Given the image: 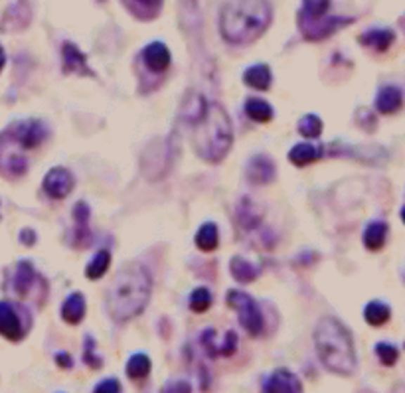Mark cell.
Instances as JSON below:
<instances>
[{
  "label": "cell",
  "mask_w": 405,
  "mask_h": 393,
  "mask_svg": "<svg viewBox=\"0 0 405 393\" xmlns=\"http://www.w3.org/2000/svg\"><path fill=\"white\" fill-rule=\"evenodd\" d=\"M30 326H24L18 309L12 302H0V336L6 340L20 342Z\"/></svg>",
  "instance_id": "ba28073f"
},
{
  "label": "cell",
  "mask_w": 405,
  "mask_h": 393,
  "mask_svg": "<svg viewBox=\"0 0 405 393\" xmlns=\"http://www.w3.org/2000/svg\"><path fill=\"white\" fill-rule=\"evenodd\" d=\"M4 63H6V56H4V50L0 48V72H2V67H4Z\"/></svg>",
  "instance_id": "f35d334b"
},
{
  "label": "cell",
  "mask_w": 405,
  "mask_h": 393,
  "mask_svg": "<svg viewBox=\"0 0 405 393\" xmlns=\"http://www.w3.org/2000/svg\"><path fill=\"white\" fill-rule=\"evenodd\" d=\"M360 41H362V46H368L375 52H385L395 41V32L387 30V28H374V30L362 34Z\"/></svg>",
  "instance_id": "ac0fdd59"
},
{
  "label": "cell",
  "mask_w": 405,
  "mask_h": 393,
  "mask_svg": "<svg viewBox=\"0 0 405 393\" xmlns=\"http://www.w3.org/2000/svg\"><path fill=\"white\" fill-rule=\"evenodd\" d=\"M387 238V224L385 221H372L364 231V245L370 251H380L384 247Z\"/></svg>",
  "instance_id": "7402d4cb"
},
{
  "label": "cell",
  "mask_w": 405,
  "mask_h": 393,
  "mask_svg": "<svg viewBox=\"0 0 405 393\" xmlns=\"http://www.w3.org/2000/svg\"><path fill=\"white\" fill-rule=\"evenodd\" d=\"M245 113L250 119H253L255 123H269L273 119V107L263 99L251 97L245 101Z\"/></svg>",
  "instance_id": "cb8c5ba5"
},
{
  "label": "cell",
  "mask_w": 405,
  "mask_h": 393,
  "mask_svg": "<svg viewBox=\"0 0 405 393\" xmlns=\"http://www.w3.org/2000/svg\"><path fill=\"white\" fill-rule=\"evenodd\" d=\"M229 271L233 275V279L239 283H253L259 277V267H255L253 263L245 261L243 257H233L229 263Z\"/></svg>",
  "instance_id": "603a6c76"
},
{
  "label": "cell",
  "mask_w": 405,
  "mask_h": 393,
  "mask_svg": "<svg viewBox=\"0 0 405 393\" xmlns=\"http://www.w3.org/2000/svg\"><path fill=\"white\" fill-rule=\"evenodd\" d=\"M261 393H302L301 380L287 368H279L263 383Z\"/></svg>",
  "instance_id": "8fae6325"
},
{
  "label": "cell",
  "mask_w": 405,
  "mask_h": 393,
  "mask_svg": "<svg viewBox=\"0 0 405 393\" xmlns=\"http://www.w3.org/2000/svg\"><path fill=\"white\" fill-rule=\"evenodd\" d=\"M153 277L145 265L129 263L115 275L107 290V309L115 321L125 322L145 311L150 300Z\"/></svg>",
  "instance_id": "6da1fadb"
},
{
  "label": "cell",
  "mask_w": 405,
  "mask_h": 393,
  "mask_svg": "<svg viewBox=\"0 0 405 393\" xmlns=\"http://www.w3.org/2000/svg\"><path fill=\"white\" fill-rule=\"evenodd\" d=\"M390 316H392V311H390V307L384 304V302H380V300H374V302H370L366 309H364V318L366 322L370 324V326H384L385 322L390 321Z\"/></svg>",
  "instance_id": "d4e9b609"
},
{
  "label": "cell",
  "mask_w": 405,
  "mask_h": 393,
  "mask_svg": "<svg viewBox=\"0 0 405 393\" xmlns=\"http://www.w3.org/2000/svg\"><path fill=\"white\" fill-rule=\"evenodd\" d=\"M202 346L212 358H229L238 350V334L233 330L219 332L208 328L202 334Z\"/></svg>",
  "instance_id": "8992f818"
},
{
  "label": "cell",
  "mask_w": 405,
  "mask_h": 393,
  "mask_svg": "<svg viewBox=\"0 0 405 393\" xmlns=\"http://www.w3.org/2000/svg\"><path fill=\"white\" fill-rule=\"evenodd\" d=\"M299 133H301L304 138H319L322 133V121L321 117L316 115H304L299 124H297Z\"/></svg>",
  "instance_id": "f546056e"
},
{
  "label": "cell",
  "mask_w": 405,
  "mask_h": 393,
  "mask_svg": "<svg viewBox=\"0 0 405 393\" xmlns=\"http://www.w3.org/2000/svg\"><path fill=\"white\" fill-rule=\"evenodd\" d=\"M94 393H121V383L115 378H107V380L95 385Z\"/></svg>",
  "instance_id": "836d02e7"
},
{
  "label": "cell",
  "mask_w": 405,
  "mask_h": 393,
  "mask_svg": "<svg viewBox=\"0 0 405 393\" xmlns=\"http://www.w3.org/2000/svg\"><path fill=\"white\" fill-rule=\"evenodd\" d=\"M8 133L14 136V141L22 146V148H26V150H30V148H36V146H40L48 138V127L42 123V121H18V123H14L8 127Z\"/></svg>",
  "instance_id": "52a82bcc"
},
{
  "label": "cell",
  "mask_w": 405,
  "mask_h": 393,
  "mask_svg": "<svg viewBox=\"0 0 405 393\" xmlns=\"http://www.w3.org/2000/svg\"><path fill=\"white\" fill-rule=\"evenodd\" d=\"M401 219H404V224H405V207L401 210Z\"/></svg>",
  "instance_id": "ab89813d"
},
{
  "label": "cell",
  "mask_w": 405,
  "mask_h": 393,
  "mask_svg": "<svg viewBox=\"0 0 405 393\" xmlns=\"http://www.w3.org/2000/svg\"><path fill=\"white\" fill-rule=\"evenodd\" d=\"M56 362L60 368H72V358L68 356V354H58L56 356Z\"/></svg>",
  "instance_id": "8d00e7d4"
},
{
  "label": "cell",
  "mask_w": 405,
  "mask_h": 393,
  "mask_svg": "<svg viewBox=\"0 0 405 393\" xmlns=\"http://www.w3.org/2000/svg\"><path fill=\"white\" fill-rule=\"evenodd\" d=\"M314 346L321 363L336 375H352L356 372V350L350 330L342 322L326 316L316 324Z\"/></svg>",
  "instance_id": "3957f363"
},
{
  "label": "cell",
  "mask_w": 405,
  "mask_h": 393,
  "mask_svg": "<svg viewBox=\"0 0 405 393\" xmlns=\"http://www.w3.org/2000/svg\"><path fill=\"white\" fill-rule=\"evenodd\" d=\"M141 58L150 72L165 73L170 67V52L162 41H150L143 50Z\"/></svg>",
  "instance_id": "4fadbf2b"
},
{
  "label": "cell",
  "mask_w": 405,
  "mask_h": 393,
  "mask_svg": "<svg viewBox=\"0 0 405 393\" xmlns=\"http://www.w3.org/2000/svg\"><path fill=\"white\" fill-rule=\"evenodd\" d=\"M20 239L24 241V243H34V239L36 238H34V233H32L30 229H26V231L20 236Z\"/></svg>",
  "instance_id": "74e56055"
},
{
  "label": "cell",
  "mask_w": 405,
  "mask_h": 393,
  "mask_svg": "<svg viewBox=\"0 0 405 393\" xmlns=\"http://www.w3.org/2000/svg\"><path fill=\"white\" fill-rule=\"evenodd\" d=\"M321 148L319 146L311 145V143H301V145L292 146L291 153H289V160H291L292 165L299 166H309L312 162H316L319 158H321Z\"/></svg>",
  "instance_id": "44dd1931"
},
{
  "label": "cell",
  "mask_w": 405,
  "mask_h": 393,
  "mask_svg": "<svg viewBox=\"0 0 405 393\" xmlns=\"http://www.w3.org/2000/svg\"><path fill=\"white\" fill-rule=\"evenodd\" d=\"M40 279L36 275V271L32 267L30 261H20L16 267V275H14V290L18 297H28V292L34 287V283Z\"/></svg>",
  "instance_id": "e0dca14e"
},
{
  "label": "cell",
  "mask_w": 405,
  "mask_h": 393,
  "mask_svg": "<svg viewBox=\"0 0 405 393\" xmlns=\"http://www.w3.org/2000/svg\"><path fill=\"white\" fill-rule=\"evenodd\" d=\"M73 176L70 170L65 168H52L46 176H44V192L52 200H63L72 192Z\"/></svg>",
  "instance_id": "30bf717a"
},
{
  "label": "cell",
  "mask_w": 405,
  "mask_h": 393,
  "mask_svg": "<svg viewBox=\"0 0 405 393\" xmlns=\"http://www.w3.org/2000/svg\"><path fill=\"white\" fill-rule=\"evenodd\" d=\"M354 22L352 18H342V16H334V18H328V20H299V26H301L302 36L307 40L312 41H321L328 36H333L334 32L340 30L342 26Z\"/></svg>",
  "instance_id": "9c48e42d"
},
{
  "label": "cell",
  "mask_w": 405,
  "mask_h": 393,
  "mask_svg": "<svg viewBox=\"0 0 405 393\" xmlns=\"http://www.w3.org/2000/svg\"><path fill=\"white\" fill-rule=\"evenodd\" d=\"M150 358L146 354H135L131 356V360L127 362V375L131 380H145L146 375L150 373Z\"/></svg>",
  "instance_id": "484cf974"
},
{
  "label": "cell",
  "mask_w": 405,
  "mask_h": 393,
  "mask_svg": "<svg viewBox=\"0 0 405 393\" xmlns=\"http://www.w3.org/2000/svg\"><path fill=\"white\" fill-rule=\"evenodd\" d=\"M401 103H404V95L394 85L382 87L378 97H375V109L384 115L397 113L401 109Z\"/></svg>",
  "instance_id": "9a60e30c"
},
{
  "label": "cell",
  "mask_w": 405,
  "mask_h": 393,
  "mask_svg": "<svg viewBox=\"0 0 405 393\" xmlns=\"http://www.w3.org/2000/svg\"><path fill=\"white\" fill-rule=\"evenodd\" d=\"M212 307V295L206 287H200L190 295V309L198 314L206 312Z\"/></svg>",
  "instance_id": "4dcf8cb0"
},
{
  "label": "cell",
  "mask_w": 405,
  "mask_h": 393,
  "mask_svg": "<svg viewBox=\"0 0 405 393\" xmlns=\"http://www.w3.org/2000/svg\"><path fill=\"white\" fill-rule=\"evenodd\" d=\"M160 393H192V387L186 380H176V382L167 383Z\"/></svg>",
  "instance_id": "e575fe53"
},
{
  "label": "cell",
  "mask_w": 405,
  "mask_h": 393,
  "mask_svg": "<svg viewBox=\"0 0 405 393\" xmlns=\"http://www.w3.org/2000/svg\"><path fill=\"white\" fill-rule=\"evenodd\" d=\"M94 348H95L94 340H91V338L87 336V340H85V354H84L85 358H84V360H85V363L89 366V368H94V370H99V368L103 366V360L95 356Z\"/></svg>",
  "instance_id": "d6a6232c"
},
{
  "label": "cell",
  "mask_w": 405,
  "mask_h": 393,
  "mask_svg": "<svg viewBox=\"0 0 405 393\" xmlns=\"http://www.w3.org/2000/svg\"><path fill=\"white\" fill-rule=\"evenodd\" d=\"M218 228H216V224H204L202 228L198 229L196 233V245L198 249H202V251H214V249L218 247Z\"/></svg>",
  "instance_id": "4316f807"
},
{
  "label": "cell",
  "mask_w": 405,
  "mask_h": 393,
  "mask_svg": "<svg viewBox=\"0 0 405 393\" xmlns=\"http://www.w3.org/2000/svg\"><path fill=\"white\" fill-rule=\"evenodd\" d=\"M269 22L267 0H229L221 11L219 30L229 44H250L267 30Z\"/></svg>",
  "instance_id": "7a4b0ae2"
},
{
  "label": "cell",
  "mask_w": 405,
  "mask_h": 393,
  "mask_svg": "<svg viewBox=\"0 0 405 393\" xmlns=\"http://www.w3.org/2000/svg\"><path fill=\"white\" fill-rule=\"evenodd\" d=\"M85 316V299L82 292L70 295L62 307V318L68 324H79Z\"/></svg>",
  "instance_id": "ffe728a7"
},
{
  "label": "cell",
  "mask_w": 405,
  "mask_h": 393,
  "mask_svg": "<svg viewBox=\"0 0 405 393\" xmlns=\"http://www.w3.org/2000/svg\"><path fill=\"white\" fill-rule=\"evenodd\" d=\"M245 178L251 184L261 186V184H269L275 180V165L269 156L255 155L248 162V170H245Z\"/></svg>",
  "instance_id": "7c38bea8"
},
{
  "label": "cell",
  "mask_w": 405,
  "mask_h": 393,
  "mask_svg": "<svg viewBox=\"0 0 405 393\" xmlns=\"http://www.w3.org/2000/svg\"><path fill=\"white\" fill-rule=\"evenodd\" d=\"M228 304L233 311H238L239 322L245 328V332L250 336H259L263 332V314H261L257 302L243 290H229Z\"/></svg>",
  "instance_id": "5b68a950"
},
{
  "label": "cell",
  "mask_w": 405,
  "mask_h": 393,
  "mask_svg": "<svg viewBox=\"0 0 405 393\" xmlns=\"http://www.w3.org/2000/svg\"><path fill=\"white\" fill-rule=\"evenodd\" d=\"M271 67L265 63H257L250 70H245L243 73V82L245 85H250L251 89H257V91H267L271 87Z\"/></svg>",
  "instance_id": "d6986e66"
},
{
  "label": "cell",
  "mask_w": 405,
  "mask_h": 393,
  "mask_svg": "<svg viewBox=\"0 0 405 393\" xmlns=\"http://www.w3.org/2000/svg\"><path fill=\"white\" fill-rule=\"evenodd\" d=\"M330 6V0H302L299 20H321Z\"/></svg>",
  "instance_id": "83f0119b"
},
{
  "label": "cell",
  "mask_w": 405,
  "mask_h": 393,
  "mask_svg": "<svg viewBox=\"0 0 405 393\" xmlns=\"http://www.w3.org/2000/svg\"><path fill=\"white\" fill-rule=\"evenodd\" d=\"M73 219H75V239L73 243L79 249H85V245L89 243L91 233H89V207L85 202H79L77 206L73 207Z\"/></svg>",
  "instance_id": "2e32d148"
},
{
  "label": "cell",
  "mask_w": 405,
  "mask_h": 393,
  "mask_svg": "<svg viewBox=\"0 0 405 393\" xmlns=\"http://www.w3.org/2000/svg\"><path fill=\"white\" fill-rule=\"evenodd\" d=\"M192 145L200 158L206 162H219L231 148L233 129L226 109L218 103H208L204 115L192 123Z\"/></svg>",
  "instance_id": "277c9868"
},
{
  "label": "cell",
  "mask_w": 405,
  "mask_h": 393,
  "mask_svg": "<svg viewBox=\"0 0 405 393\" xmlns=\"http://www.w3.org/2000/svg\"><path fill=\"white\" fill-rule=\"evenodd\" d=\"M136 4H139L143 11H150L153 14H156L158 8H160V4H162V0H136Z\"/></svg>",
  "instance_id": "d590c367"
},
{
  "label": "cell",
  "mask_w": 405,
  "mask_h": 393,
  "mask_svg": "<svg viewBox=\"0 0 405 393\" xmlns=\"http://www.w3.org/2000/svg\"><path fill=\"white\" fill-rule=\"evenodd\" d=\"M375 354H378L380 362L384 363V366H394L397 362V358H399V350L395 346H392V344H387V342H380L375 346Z\"/></svg>",
  "instance_id": "1f68e13d"
},
{
  "label": "cell",
  "mask_w": 405,
  "mask_h": 393,
  "mask_svg": "<svg viewBox=\"0 0 405 393\" xmlns=\"http://www.w3.org/2000/svg\"><path fill=\"white\" fill-rule=\"evenodd\" d=\"M63 73H77V75H94V72L87 67V58L79 52L77 46L65 41L62 48Z\"/></svg>",
  "instance_id": "5bb4252c"
},
{
  "label": "cell",
  "mask_w": 405,
  "mask_h": 393,
  "mask_svg": "<svg viewBox=\"0 0 405 393\" xmlns=\"http://www.w3.org/2000/svg\"><path fill=\"white\" fill-rule=\"evenodd\" d=\"M109 263H111V253H109V251H99V253L89 261V265H87V269H85L87 279H101L105 273H107V269H109Z\"/></svg>",
  "instance_id": "f1b7e54d"
}]
</instances>
